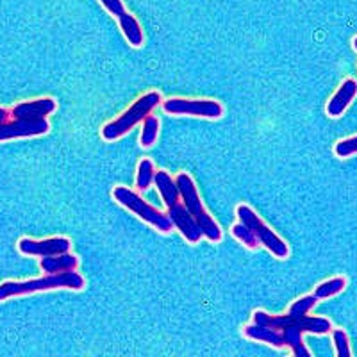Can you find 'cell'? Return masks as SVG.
I'll return each mask as SVG.
<instances>
[{
  "instance_id": "9",
  "label": "cell",
  "mask_w": 357,
  "mask_h": 357,
  "mask_svg": "<svg viewBox=\"0 0 357 357\" xmlns=\"http://www.w3.org/2000/svg\"><path fill=\"white\" fill-rule=\"evenodd\" d=\"M68 238H47V240H31V238H24L18 241V250L25 256H38V257H47V256H57V254H65L70 252Z\"/></svg>"
},
{
  "instance_id": "13",
  "label": "cell",
  "mask_w": 357,
  "mask_h": 357,
  "mask_svg": "<svg viewBox=\"0 0 357 357\" xmlns=\"http://www.w3.org/2000/svg\"><path fill=\"white\" fill-rule=\"evenodd\" d=\"M356 95H357V81L352 77L345 79V81L341 82L340 88H337L336 93H334L333 97H331V100L327 102L325 111H327V114H329L331 118H340L341 114L349 109V106L352 104Z\"/></svg>"
},
{
  "instance_id": "20",
  "label": "cell",
  "mask_w": 357,
  "mask_h": 357,
  "mask_svg": "<svg viewBox=\"0 0 357 357\" xmlns=\"http://www.w3.org/2000/svg\"><path fill=\"white\" fill-rule=\"evenodd\" d=\"M231 232L234 238H238V240H240L243 245H247L248 248L259 247V240H257L256 234H254V232L245 225V223L240 222V223H236V225H232Z\"/></svg>"
},
{
  "instance_id": "4",
  "label": "cell",
  "mask_w": 357,
  "mask_h": 357,
  "mask_svg": "<svg viewBox=\"0 0 357 357\" xmlns=\"http://www.w3.org/2000/svg\"><path fill=\"white\" fill-rule=\"evenodd\" d=\"M113 197L120 206L129 209L130 213H134V215L138 216V218H142L143 222L151 223L152 227L158 229L159 232L168 234V232L174 229V223H172L170 216L158 211V209H155L154 206H151V204H146L138 193H134V191L129 190V188L116 186L113 190Z\"/></svg>"
},
{
  "instance_id": "3",
  "label": "cell",
  "mask_w": 357,
  "mask_h": 357,
  "mask_svg": "<svg viewBox=\"0 0 357 357\" xmlns=\"http://www.w3.org/2000/svg\"><path fill=\"white\" fill-rule=\"evenodd\" d=\"M159 102H161V95L158 91H149L143 97H139L126 113L120 114L118 118H114L113 122L104 126V129H102V138L107 139V142H113V139L126 136L132 127L143 122L152 113V109L155 106H159Z\"/></svg>"
},
{
  "instance_id": "2",
  "label": "cell",
  "mask_w": 357,
  "mask_h": 357,
  "mask_svg": "<svg viewBox=\"0 0 357 357\" xmlns=\"http://www.w3.org/2000/svg\"><path fill=\"white\" fill-rule=\"evenodd\" d=\"M175 183H177L178 191H181V199H183L184 206L190 211V215L195 218V222L199 223L204 238H207L209 241H215V243L222 240V229L218 227V223L206 211V207H204L202 200H200L193 178L188 174H178L175 177Z\"/></svg>"
},
{
  "instance_id": "6",
  "label": "cell",
  "mask_w": 357,
  "mask_h": 357,
  "mask_svg": "<svg viewBox=\"0 0 357 357\" xmlns=\"http://www.w3.org/2000/svg\"><path fill=\"white\" fill-rule=\"evenodd\" d=\"M333 331V324H331L327 318L320 317H307L305 314L304 318L296 320L295 324L288 325L286 329H282V334H284L286 347L293 350L296 357H309L311 352L305 349V345L302 343V336L305 333L309 334H327Z\"/></svg>"
},
{
  "instance_id": "19",
  "label": "cell",
  "mask_w": 357,
  "mask_h": 357,
  "mask_svg": "<svg viewBox=\"0 0 357 357\" xmlns=\"http://www.w3.org/2000/svg\"><path fill=\"white\" fill-rule=\"evenodd\" d=\"M158 132H159V120L152 114L143 120V129H142V136H139V143L142 146H152L158 139Z\"/></svg>"
},
{
  "instance_id": "14",
  "label": "cell",
  "mask_w": 357,
  "mask_h": 357,
  "mask_svg": "<svg viewBox=\"0 0 357 357\" xmlns=\"http://www.w3.org/2000/svg\"><path fill=\"white\" fill-rule=\"evenodd\" d=\"M245 336L250 337V340L261 341V343H268V345L275 347V349L286 347V340L282 331H277L273 329V327H268V325H247V327H245Z\"/></svg>"
},
{
  "instance_id": "11",
  "label": "cell",
  "mask_w": 357,
  "mask_h": 357,
  "mask_svg": "<svg viewBox=\"0 0 357 357\" xmlns=\"http://www.w3.org/2000/svg\"><path fill=\"white\" fill-rule=\"evenodd\" d=\"M167 215L170 216L174 227L184 236V240L190 241V243H199L202 240V231H200L199 223L190 215L183 200L168 207Z\"/></svg>"
},
{
  "instance_id": "15",
  "label": "cell",
  "mask_w": 357,
  "mask_h": 357,
  "mask_svg": "<svg viewBox=\"0 0 357 357\" xmlns=\"http://www.w3.org/2000/svg\"><path fill=\"white\" fill-rule=\"evenodd\" d=\"M79 264V259L75 256H72L70 252L65 254H57V256H47L41 257L40 266L45 273H61V272H70V270H75Z\"/></svg>"
},
{
  "instance_id": "16",
  "label": "cell",
  "mask_w": 357,
  "mask_h": 357,
  "mask_svg": "<svg viewBox=\"0 0 357 357\" xmlns=\"http://www.w3.org/2000/svg\"><path fill=\"white\" fill-rule=\"evenodd\" d=\"M118 25H120V31L123 33L126 40L129 41L130 47H142L143 41H145V36H143V29L139 25V22L130 15L129 11L123 15L122 18H118Z\"/></svg>"
},
{
  "instance_id": "23",
  "label": "cell",
  "mask_w": 357,
  "mask_h": 357,
  "mask_svg": "<svg viewBox=\"0 0 357 357\" xmlns=\"http://www.w3.org/2000/svg\"><path fill=\"white\" fill-rule=\"evenodd\" d=\"M100 4L104 6V9H107V11H109L111 15L116 18V20L118 18H122L123 15L127 13V9H126V6H123L122 0H100Z\"/></svg>"
},
{
  "instance_id": "8",
  "label": "cell",
  "mask_w": 357,
  "mask_h": 357,
  "mask_svg": "<svg viewBox=\"0 0 357 357\" xmlns=\"http://www.w3.org/2000/svg\"><path fill=\"white\" fill-rule=\"evenodd\" d=\"M318 302V298L314 295H305L302 298L295 302L289 309L288 314H282V317H272V314H268L264 311H256L254 312V324H259V325H268V327H273L277 331H282L286 329L288 325L295 324L296 320H301L314 307V304Z\"/></svg>"
},
{
  "instance_id": "25",
  "label": "cell",
  "mask_w": 357,
  "mask_h": 357,
  "mask_svg": "<svg viewBox=\"0 0 357 357\" xmlns=\"http://www.w3.org/2000/svg\"><path fill=\"white\" fill-rule=\"evenodd\" d=\"M352 47H354V50H356V52H357V36L352 40Z\"/></svg>"
},
{
  "instance_id": "22",
  "label": "cell",
  "mask_w": 357,
  "mask_h": 357,
  "mask_svg": "<svg viewBox=\"0 0 357 357\" xmlns=\"http://www.w3.org/2000/svg\"><path fill=\"white\" fill-rule=\"evenodd\" d=\"M334 152H336L337 158H343V159L357 154V136H352V138L337 142L336 146H334Z\"/></svg>"
},
{
  "instance_id": "1",
  "label": "cell",
  "mask_w": 357,
  "mask_h": 357,
  "mask_svg": "<svg viewBox=\"0 0 357 357\" xmlns=\"http://www.w3.org/2000/svg\"><path fill=\"white\" fill-rule=\"evenodd\" d=\"M82 289L84 288V279L81 273L75 270L61 273H45V277L31 280H8L0 284V301L11 298V296L31 295L38 291H50V289Z\"/></svg>"
},
{
  "instance_id": "10",
  "label": "cell",
  "mask_w": 357,
  "mask_h": 357,
  "mask_svg": "<svg viewBox=\"0 0 357 357\" xmlns=\"http://www.w3.org/2000/svg\"><path fill=\"white\" fill-rule=\"evenodd\" d=\"M50 126L45 120H17L13 118V122L0 123V142L17 138H33V136H41L49 132Z\"/></svg>"
},
{
  "instance_id": "24",
  "label": "cell",
  "mask_w": 357,
  "mask_h": 357,
  "mask_svg": "<svg viewBox=\"0 0 357 357\" xmlns=\"http://www.w3.org/2000/svg\"><path fill=\"white\" fill-rule=\"evenodd\" d=\"M9 116H11V113L8 109H4V107H0V123L8 122Z\"/></svg>"
},
{
  "instance_id": "21",
  "label": "cell",
  "mask_w": 357,
  "mask_h": 357,
  "mask_svg": "<svg viewBox=\"0 0 357 357\" xmlns=\"http://www.w3.org/2000/svg\"><path fill=\"white\" fill-rule=\"evenodd\" d=\"M333 343H334V349H336L337 357H350L352 350H350L349 336H347L345 331L334 329L333 331Z\"/></svg>"
},
{
  "instance_id": "12",
  "label": "cell",
  "mask_w": 357,
  "mask_h": 357,
  "mask_svg": "<svg viewBox=\"0 0 357 357\" xmlns=\"http://www.w3.org/2000/svg\"><path fill=\"white\" fill-rule=\"evenodd\" d=\"M57 104L54 98H38V100L22 102L13 107L11 116L17 120H45L56 111Z\"/></svg>"
},
{
  "instance_id": "17",
  "label": "cell",
  "mask_w": 357,
  "mask_h": 357,
  "mask_svg": "<svg viewBox=\"0 0 357 357\" xmlns=\"http://www.w3.org/2000/svg\"><path fill=\"white\" fill-rule=\"evenodd\" d=\"M345 286H347L345 277H333V279L324 280L321 284H318L312 295L317 296L318 301H325V298L336 296L337 293L343 291V289H345Z\"/></svg>"
},
{
  "instance_id": "18",
  "label": "cell",
  "mask_w": 357,
  "mask_h": 357,
  "mask_svg": "<svg viewBox=\"0 0 357 357\" xmlns=\"http://www.w3.org/2000/svg\"><path fill=\"white\" fill-rule=\"evenodd\" d=\"M155 177L154 165H152L151 159H142L138 165V175H136V188L139 191H145L152 186Z\"/></svg>"
},
{
  "instance_id": "7",
  "label": "cell",
  "mask_w": 357,
  "mask_h": 357,
  "mask_svg": "<svg viewBox=\"0 0 357 357\" xmlns=\"http://www.w3.org/2000/svg\"><path fill=\"white\" fill-rule=\"evenodd\" d=\"M162 109L178 116H199L216 120L223 114L222 104L216 100H190V98H168L162 102Z\"/></svg>"
},
{
  "instance_id": "5",
  "label": "cell",
  "mask_w": 357,
  "mask_h": 357,
  "mask_svg": "<svg viewBox=\"0 0 357 357\" xmlns=\"http://www.w3.org/2000/svg\"><path fill=\"white\" fill-rule=\"evenodd\" d=\"M236 213H238L240 222L245 223V225L256 234V238L259 240V245L268 248V250L272 252L275 257H279V259H286V257L289 256L288 245L280 240L279 236H277L272 229L268 227L266 223L254 213V209H250L247 204H241V206H238Z\"/></svg>"
}]
</instances>
